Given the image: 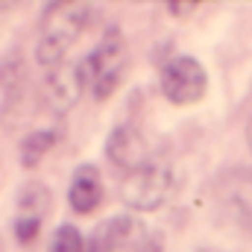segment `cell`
Here are the masks:
<instances>
[{"mask_svg":"<svg viewBox=\"0 0 252 252\" xmlns=\"http://www.w3.org/2000/svg\"><path fill=\"white\" fill-rule=\"evenodd\" d=\"M91 24V3H50L41 21V35L35 44V59L44 70L64 64L67 50L79 41Z\"/></svg>","mask_w":252,"mask_h":252,"instance_id":"obj_1","label":"cell"},{"mask_svg":"<svg viewBox=\"0 0 252 252\" xmlns=\"http://www.w3.org/2000/svg\"><path fill=\"white\" fill-rule=\"evenodd\" d=\"M126 44L118 32H109L97 50L91 56H85V62L79 64V73H82V82L85 88H91V94L97 100H106L118 91V85L124 82L126 73Z\"/></svg>","mask_w":252,"mask_h":252,"instance_id":"obj_2","label":"cell"},{"mask_svg":"<svg viewBox=\"0 0 252 252\" xmlns=\"http://www.w3.org/2000/svg\"><path fill=\"white\" fill-rule=\"evenodd\" d=\"M173 188V176L167 164H156L147 161L144 167L126 173L121 182V199L135 211H156L158 205H164V199L170 196Z\"/></svg>","mask_w":252,"mask_h":252,"instance_id":"obj_3","label":"cell"},{"mask_svg":"<svg viewBox=\"0 0 252 252\" xmlns=\"http://www.w3.org/2000/svg\"><path fill=\"white\" fill-rule=\"evenodd\" d=\"M161 91L173 106H193L208 91V73L193 56H176L161 70Z\"/></svg>","mask_w":252,"mask_h":252,"instance_id":"obj_4","label":"cell"},{"mask_svg":"<svg viewBox=\"0 0 252 252\" xmlns=\"http://www.w3.org/2000/svg\"><path fill=\"white\" fill-rule=\"evenodd\" d=\"M106 156H109L112 164H118L126 173H132V170H138V167H144L150 161V153H147V144H144L141 132L132 129L129 124L109 132V138H106Z\"/></svg>","mask_w":252,"mask_h":252,"instance_id":"obj_5","label":"cell"},{"mask_svg":"<svg viewBox=\"0 0 252 252\" xmlns=\"http://www.w3.org/2000/svg\"><path fill=\"white\" fill-rule=\"evenodd\" d=\"M85 82H82V73H79V64H59L53 70L44 73V91H47V100L56 112H67L76 106L79 94H82Z\"/></svg>","mask_w":252,"mask_h":252,"instance_id":"obj_6","label":"cell"},{"mask_svg":"<svg viewBox=\"0 0 252 252\" xmlns=\"http://www.w3.org/2000/svg\"><path fill=\"white\" fill-rule=\"evenodd\" d=\"M67 202L76 214H91L103 202V176L94 164H82L73 170L70 188H67Z\"/></svg>","mask_w":252,"mask_h":252,"instance_id":"obj_7","label":"cell"},{"mask_svg":"<svg viewBox=\"0 0 252 252\" xmlns=\"http://www.w3.org/2000/svg\"><path fill=\"white\" fill-rule=\"evenodd\" d=\"M220 202L252 232V176L250 173H229L220 179Z\"/></svg>","mask_w":252,"mask_h":252,"instance_id":"obj_8","label":"cell"},{"mask_svg":"<svg viewBox=\"0 0 252 252\" xmlns=\"http://www.w3.org/2000/svg\"><path fill=\"white\" fill-rule=\"evenodd\" d=\"M50 208V190L41 182H30L21 188V196H18V220H35L41 223V217L47 214Z\"/></svg>","mask_w":252,"mask_h":252,"instance_id":"obj_9","label":"cell"},{"mask_svg":"<svg viewBox=\"0 0 252 252\" xmlns=\"http://www.w3.org/2000/svg\"><path fill=\"white\" fill-rule=\"evenodd\" d=\"M53 144H56V132L53 129H38V132L27 135L24 144H21V164L24 167H35L50 153Z\"/></svg>","mask_w":252,"mask_h":252,"instance_id":"obj_10","label":"cell"},{"mask_svg":"<svg viewBox=\"0 0 252 252\" xmlns=\"http://www.w3.org/2000/svg\"><path fill=\"white\" fill-rule=\"evenodd\" d=\"M47 252H85V238L76 226H59L50 238V247Z\"/></svg>","mask_w":252,"mask_h":252,"instance_id":"obj_11","label":"cell"},{"mask_svg":"<svg viewBox=\"0 0 252 252\" xmlns=\"http://www.w3.org/2000/svg\"><path fill=\"white\" fill-rule=\"evenodd\" d=\"M196 6H199L196 0H185V3H182V0H170V3H167V12H170V15H190Z\"/></svg>","mask_w":252,"mask_h":252,"instance_id":"obj_12","label":"cell"},{"mask_svg":"<svg viewBox=\"0 0 252 252\" xmlns=\"http://www.w3.org/2000/svg\"><path fill=\"white\" fill-rule=\"evenodd\" d=\"M135 252H161V244H158V241H147L144 247H138Z\"/></svg>","mask_w":252,"mask_h":252,"instance_id":"obj_13","label":"cell"},{"mask_svg":"<svg viewBox=\"0 0 252 252\" xmlns=\"http://www.w3.org/2000/svg\"><path fill=\"white\" fill-rule=\"evenodd\" d=\"M247 141H250V150H252V118H250V126H247Z\"/></svg>","mask_w":252,"mask_h":252,"instance_id":"obj_14","label":"cell"}]
</instances>
